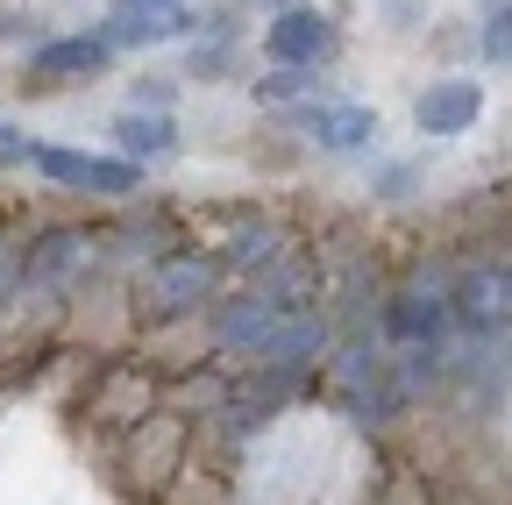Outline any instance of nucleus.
<instances>
[{"label":"nucleus","mask_w":512,"mask_h":505,"mask_svg":"<svg viewBox=\"0 0 512 505\" xmlns=\"http://www.w3.org/2000/svg\"><path fill=\"white\" fill-rule=\"evenodd\" d=\"M100 264H107V228H43L36 242H22V271H15V299L8 306L64 299L72 285H86Z\"/></svg>","instance_id":"nucleus-1"},{"label":"nucleus","mask_w":512,"mask_h":505,"mask_svg":"<svg viewBox=\"0 0 512 505\" xmlns=\"http://www.w3.org/2000/svg\"><path fill=\"white\" fill-rule=\"evenodd\" d=\"M221 257H207V249H164L157 264H143L136 278V313L143 321H185V313L214 306L221 292Z\"/></svg>","instance_id":"nucleus-2"},{"label":"nucleus","mask_w":512,"mask_h":505,"mask_svg":"<svg viewBox=\"0 0 512 505\" xmlns=\"http://www.w3.org/2000/svg\"><path fill=\"white\" fill-rule=\"evenodd\" d=\"M384 349H434L456 335V278L448 271H420L413 285H399L377 313Z\"/></svg>","instance_id":"nucleus-3"},{"label":"nucleus","mask_w":512,"mask_h":505,"mask_svg":"<svg viewBox=\"0 0 512 505\" xmlns=\"http://www.w3.org/2000/svg\"><path fill=\"white\" fill-rule=\"evenodd\" d=\"M328 356H335V392H342V406L356 420H392L406 406V385H399V363H392V349H384V335L377 342L370 335H342Z\"/></svg>","instance_id":"nucleus-4"},{"label":"nucleus","mask_w":512,"mask_h":505,"mask_svg":"<svg viewBox=\"0 0 512 505\" xmlns=\"http://www.w3.org/2000/svg\"><path fill=\"white\" fill-rule=\"evenodd\" d=\"M299 313H306V306H292V299H278V292H264V285H242L235 299L214 306V342L235 349V356H249V363H264V356L285 342V328L299 321Z\"/></svg>","instance_id":"nucleus-5"},{"label":"nucleus","mask_w":512,"mask_h":505,"mask_svg":"<svg viewBox=\"0 0 512 505\" xmlns=\"http://www.w3.org/2000/svg\"><path fill=\"white\" fill-rule=\"evenodd\" d=\"M29 171H43L57 193H86V200H128V193H143V164L100 157V150H64V143H36Z\"/></svg>","instance_id":"nucleus-6"},{"label":"nucleus","mask_w":512,"mask_h":505,"mask_svg":"<svg viewBox=\"0 0 512 505\" xmlns=\"http://www.w3.org/2000/svg\"><path fill=\"white\" fill-rule=\"evenodd\" d=\"M335 22L320 15V8H285L278 22H271V36H264V50H271V65H285V72H320L335 57Z\"/></svg>","instance_id":"nucleus-7"},{"label":"nucleus","mask_w":512,"mask_h":505,"mask_svg":"<svg viewBox=\"0 0 512 505\" xmlns=\"http://www.w3.org/2000/svg\"><path fill=\"white\" fill-rule=\"evenodd\" d=\"M107 57H114V43L93 29H79V36H50V43H36L29 50V79H43V86H72V79H93V72H107Z\"/></svg>","instance_id":"nucleus-8"},{"label":"nucleus","mask_w":512,"mask_h":505,"mask_svg":"<svg viewBox=\"0 0 512 505\" xmlns=\"http://www.w3.org/2000/svg\"><path fill=\"white\" fill-rule=\"evenodd\" d=\"M477 114H484V86L477 79H434L420 93V107H413L420 136H463V129H477Z\"/></svg>","instance_id":"nucleus-9"},{"label":"nucleus","mask_w":512,"mask_h":505,"mask_svg":"<svg viewBox=\"0 0 512 505\" xmlns=\"http://www.w3.org/2000/svg\"><path fill=\"white\" fill-rule=\"evenodd\" d=\"M171 150H178V121H171V114H143V107L114 114V157L157 164V157H171Z\"/></svg>","instance_id":"nucleus-10"},{"label":"nucleus","mask_w":512,"mask_h":505,"mask_svg":"<svg viewBox=\"0 0 512 505\" xmlns=\"http://www.w3.org/2000/svg\"><path fill=\"white\" fill-rule=\"evenodd\" d=\"M306 129L320 150H363V143H377V114L349 107V100H320V107H306Z\"/></svg>","instance_id":"nucleus-11"},{"label":"nucleus","mask_w":512,"mask_h":505,"mask_svg":"<svg viewBox=\"0 0 512 505\" xmlns=\"http://www.w3.org/2000/svg\"><path fill=\"white\" fill-rule=\"evenodd\" d=\"M477 50H484V65H512V0H484Z\"/></svg>","instance_id":"nucleus-12"},{"label":"nucleus","mask_w":512,"mask_h":505,"mask_svg":"<svg viewBox=\"0 0 512 505\" xmlns=\"http://www.w3.org/2000/svg\"><path fill=\"white\" fill-rule=\"evenodd\" d=\"M299 93H313V72H285V65H271V79H256V100H299Z\"/></svg>","instance_id":"nucleus-13"},{"label":"nucleus","mask_w":512,"mask_h":505,"mask_svg":"<svg viewBox=\"0 0 512 505\" xmlns=\"http://www.w3.org/2000/svg\"><path fill=\"white\" fill-rule=\"evenodd\" d=\"M36 157V143L22 136V129H8V121H0V171H22Z\"/></svg>","instance_id":"nucleus-14"},{"label":"nucleus","mask_w":512,"mask_h":505,"mask_svg":"<svg viewBox=\"0 0 512 505\" xmlns=\"http://www.w3.org/2000/svg\"><path fill=\"white\" fill-rule=\"evenodd\" d=\"M178 8H185V0H121L114 15H178Z\"/></svg>","instance_id":"nucleus-15"}]
</instances>
